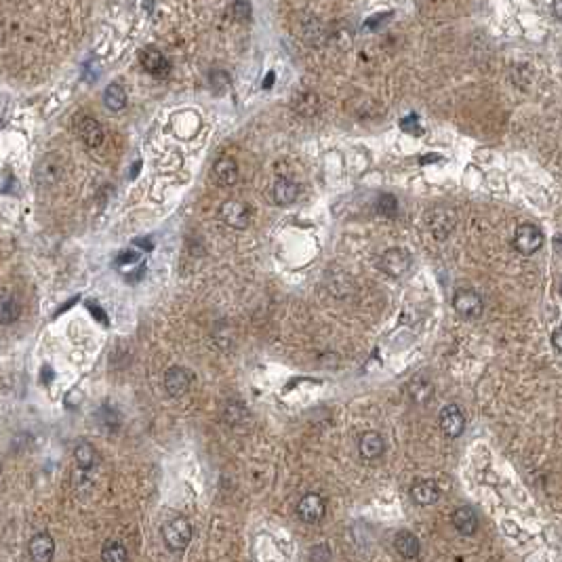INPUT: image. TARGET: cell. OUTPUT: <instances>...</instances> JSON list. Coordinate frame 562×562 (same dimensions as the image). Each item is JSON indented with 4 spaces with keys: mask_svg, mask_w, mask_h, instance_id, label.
<instances>
[{
    "mask_svg": "<svg viewBox=\"0 0 562 562\" xmlns=\"http://www.w3.org/2000/svg\"><path fill=\"white\" fill-rule=\"evenodd\" d=\"M129 554L120 541H108L101 550V562H127Z\"/></svg>",
    "mask_w": 562,
    "mask_h": 562,
    "instance_id": "26",
    "label": "cell"
},
{
    "mask_svg": "<svg viewBox=\"0 0 562 562\" xmlns=\"http://www.w3.org/2000/svg\"><path fill=\"white\" fill-rule=\"evenodd\" d=\"M327 514V503L320 495L316 493H308L303 495L297 503V516L299 520H303L305 525H316L325 518Z\"/></svg>",
    "mask_w": 562,
    "mask_h": 562,
    "instance_id": "7",
    "label": "cell"
},
{
    "mask_svg": "<svg viewBox=\"0 0 562 562\" xmlns=\"http://www.w3.org/2000/svg\"><path fill=\"white\" fill-rule=\"evenodd\" d=\"M139 260H141V253H137V251H123V253L118 255V257H116V266H118V268L135 266Z\"/></svg>",
    "mask_w": 562,
    "mask_h": 562,
    "instance_id": "30",
    "label": "cell"
},
{
    "mask_svg": "<svg viewBox=\"0 0 562 562\" xmlns=\"http://www.w3.org/2000/svg\"><path fill=\"white\" fill-rule=\"evenodd\" d=\"M453 308L455 312L462 316V318H468V320H474L482 314L484 310V301L482 297L472 291V289H459L455 295H453Z\"/></svg>",
    "mask_w": 562,
    "mask_h": 562,
    "instance_id": "6",
    "label": "cell"
},
{
    "mask_svg": "<svg viewBox=\"0 0 562 562\" xmlns=\"http://www.w3.org/2000/svg\"><path fill=\"white\" fill-rule=\"evenodd\" d=\"M74 462L82 472H91L93 468H97V464L101 462V457L97 453V448L91 442H78L74 448Z\"/></svg>",
    "mask_w": 562,
    "mask_h": 562,
    "instance_id": "21",
    "label": "cell"
},
{
    "mask_svg": "<svg viewBox=\"0 0 562 562\" xmlns=\"http://www.w3.org/2000/svg\"><path fill=\"white\" fill-rule=\"evenodd\" d=\"M451 523L462 535H474L476 529H478V516H476V512L470 505L457 507L453 512V516H451Z\"/></svg>",
    "mask_w": 562,
    "mask_h": 562,
    "instance_id": "17",
    "label": "cell"
},
{
    "mask_svg": "<svg viewBox=\"0 0 562 562\" xmlns=\"http://www.w3.org/2000/svg\"><path fill=\"white\" fill-rule=\"evenodd\" d=\"M163 539H165L169 550L183 552L192 541V525H190V520L183 518V516H177V518L169 520L163 527Z\"/></svg>",
    "mask_w": 562,
    "mask_h": 562,
    "instance_id": "4",
    "label": "cell"
},
{
    "mask_svg": "<svg viewBox=\"0 0 562 562\" xmlns=\"http://www.w3.org/2000/svg\"><path fill=\"white\" fill-rule=\"evenodd\" d=\"M272 194H274V200L280 207H287V204H293L299 196V185L289 179V177H278L274 181V188H272Z\"/></svg>",
    "mask_w": 562,
    "mask_h": 562,
    "instance_id": "20",
    "label": "cell"
},
{
    "mask_svg": "<svg viewBox=\"0 0 562 562\" xmlns=\"http://www.w3.org/2000/svg\"><path fill=\"white\" fill-rule=\"evenodd\" d=\"M21 314L19 301L13 295H7L0 299V325H13Z\"/></svg>",
    "mask_w": 562,
    "mask_h": 562,
    "instance_id": "25",
    "label": "cell"
},
{
    "mask_svg": "<svg viewBox=\"0 0 562 562\" xmlns=\"http://www.w3.org/2000/svg\"><path fill=\"white\" fill-rule=\"evenodd\" d=\"M411 264H413L411 253H408L406 248H402V246L388 248V251L381 255V260H379L381 270H383L388 276H392V278L404 276L408 270H411Z\"/></svg>",
    "mask_w": 562,
    "mask_h": 562,
    "instance_id": "5",
    "label": "cell"
},
{
    "mask_svg": "<svg viewBox=\"0 0 562 562\" xmlns=\"http://www.w3.org/2000/svg\"><path fill=\"white\" fill-rule=\"evenodd\" d=\"M426 221H428V228L430 232L442 240L446 238L455 226H457V211L453 207H448V204H436V207H432L426 215Z\"/></svg>",
    "mask_w": 562,
    "mask_h": 562,
    "instance_id": "2",
    "label": "cell"
},
{
    "mask_svg": "<svg viewBox=\"0 0 562 562\" xmlns=\"http://www.w3.org/2000/svg\"><path fill=\"white\" fill-rule=\"evenodd\" d=\"M36 183L40 188H55L62 183L66 177V163L60 154H46L38 165H36Z\"/></svg>",
    "mask_w": 562,
    "mask_h": 562,
    "instance_id": "1",
    "label": "cell"
},
{
    "mask_svg": "<svg viewBox=\"0 0 562 562\" xmlns=\"http://www.w3.org/2000/svg\"><path fill=\"white\" fill-rule=\"evenodd\" d=\"M127 101H129V97H127V91L123 89V84L112 82V84L106 87V91H104V104H106V108L110 112H123L127 108Z\"/></svg>",
    "mask_w": 562,
    "mask_h": 562,
    "instance_id": "23",
    "label": "cell"
},
{
    "mask_svg": "<svg viewBox=\"0 0 562 562\" xmlns=\"http://www.w3.org/2000/svg\"><path fill=\"white\" fill-rule=\"evenodd\" d=\"M272 80H274V72H272V74H268V78H266V84H264V87H266V89H270V87H272Z\"/></svg>",
    "mask_w": 562,
    "mask_h": 562,
    "instance_id": "36",
    "label": "cell"
},
{
    "mask_svg": "<svg viewBox=\"0 0 562 562\" xmlns=\"http://www.w3.org/2000/svg\"><path fill=\"white\" fill-rule=\"evenodd\" d=\"M411 499L417 505H434L440 499V489L432 480H417L411 487Z\"/></svg>",
    "mask_w": 562,
    "mask_h": 562,
    "instance_id": "19",
    "label": "cell"
},
{
    "mask_svg": "<svg viewBox=\"0 0 562 562\" xmlns=\"http://www.w3.org/2000/svg\"><path fill=\"white\" fill-rule=\"evenodd\" d=\"M406 390H408V398H411L415 404H426V402H430V398H432V394H434L432 381H430L428 377H422V375L413 377Z\"/></svg>",
    "mask_w": 562,
    "mask_h": 562,
    "instance_id": "22",
    "label": "cell"
},
{
    "mask_svg": "<svg viewBox=\"0 0 562 562\" xmlns=\"http://www.w3.org/2000/svg\"><path fill=\"white\" fill-rule=\"evenodd\" d=\"M133 246L143 248V251H152V248H154V240H152V238H137V240H133Z\"/></svg>",
    "mask_w": 562,
    "mask_h": 562,
    "instance_id": "33",
    "label": "cell"
},
{
    "mask_svg": "<svg viewBox=\"0 0 562 562\" xmlns=\"http://www.w3.org/2000/svg\"><path fill=\"white\" fill-rule=\"evenodd\" d=\"M139 62H141L143 70L147 74H152V76H167L169 70H171L167 57L161 53V51H156V48H143Z\"/></svg>",
    "mask_w": 562,
    "mask_h": 562,
    "instance_id": "14",
    "label": "cell"
},
{
    "mask_svg": "<svg viewBox=\"0 0 562 562\" xmlns=\"http://www.w3.org/2000/svg\"><path fill=\"white\" fill-rule=\"evenodd\" d=\"M394 547L404 560H415L422 552V543H419L417 535L411 531H404V529L394 535Z\"/></svg>",
    "mask_w": 562,
    "mask_h": 562,
    "instance_id": "16",
    "label": "cell"
},
{
    "mask_svg": "<svg viewBox=\"0 0 562 562\" xmlns=\"http://www.w3.org/2000/svg\"><path fill=\"white\" fill-rule=\"evenodd\" d=\"M28 552L34 562H51L55 556V541L48 533H38L30 539Z\"/></svg>",
    "mask_w": 562,
    "mask_h": 562,
    "instance_id": "13",
    "label": "cell"
},
{
    "mask_svg": "<svg viewBox=\"0 0 562 562\" xmlns=\"http://www.w3.org/2000/svg\"><path fill=\"white\" fill-rule=\"evenodd\" d=\"M87 308L91 310V314H93V316H95V318H97L99 323L108 325V316H106V312H104V310H101V308H97V305H95V303H91V301L87 303Z\"/></svg>",
    "mask_w": 562,
    "mask_h": 562,
    "instance_id": "32",
    "label": "cell"
},
{
    "mask_svg": "<svg viewBox=\"0 0 562 562\" xmlns=\"http://www.w3.org/2000/svg\"><path fill=\"white\" fill-rule=\"evenodd\" d=\"M440 430L448 438H459L466 430V417L462 413V406L446 404L440 411Z\"/></svg>",
    "mask_w": 562,
    "mask_h": 562,
    "instance_id": "10",
    "label": "cell"
},
{
    "mask_svg": "<svg viewBox=\"0 0 562 562\" xmlns=\"http://www.w3.org/2000/svg\"><path fill=\"white\" fill-rule=\"evenodd\" d=\"M209 82H211L215 93H224L230 87V76L224 70H213L211 76H209Z\"/></svg>",
    "mask_w": 562,
    "mask_h": 562,
    "instance_id": "28",
    "label": "cell"
},
{
    "mask_svg": "<svg viewBox=\"0 0 562 562\" xmlns=\"http://www.w3.org/2000/svg\"><path fill=\"white\" fill-rule=\"evenodd\" d=\"M359 451H361L363 459H367V462H375V459H379L386 453V440L377 432H365L359 440Z\"/></svg>",
    "mask_w": 562,
    "mask_h": 562,
    "instance_id": "15",
    "label": "cell"
},
{
    "mask_svg": "<svg viewBox=\"0 0 562 562\" xmlns=\"http://www.w3.org/2000/svg\"><path fill=\"white\" fill-rule=\"evenodd\" d=\"M3 44H5V26L0 24V46H3Z\"/></svg>",
    "mask_w": 562,
    "mask_h": 562,
    "instance_id": "35",
    "label": "cell"
},
{
    "mask_svg": "<svg viewBox=\"0 0 562 562\" xmlns=\"http://www.w3.org/2000/svg\"><path fill=\"white\" fill-rule=\"evenodd\" d=\"M224 419L228 422L230 428H240V426H246L248 424V411H246V406L242 402H228L226 406V411H224Z\"/></svg>",
    "mask_w": 562,
    "mask_h": 562,
    "instance_id": "24",
    "label": "cell"
},
{
    "mask_svg": "<svg viewBox=\"0 0 562 562\" xmlns=\"http://www.w3.org/2000/svg\"><path fill=\"white\" fill-rule=\"evenodd\" d=\"M398 211V202H396V196L392 194H381L377 198V213L383 215V217H394Z\"/></svg>",
    "mask_w": 562,
    "mask_h": 562,
    "instance_id": "27",
    "label": "cell"
},
{
    "mask_svg": "<svg viewBox=\"0 0 562 562\" xmlns=\"http://www.w3.org/2000/svg\"><path fill=\"white\" fill-rule=\"evenodd\" d=\"M560 293H562V282H560Z\"/></svg>",
    "mask_w": 562,
    "mask_h": 562,
    "instance_id": "37",
    "label": "cell"
},
{
    "mask_svg": "<svg viewBox=\"0 0 562 562\" xmlns=\"http://www.w3.org/2000/svg\"><path fill=\"white\" fill-rule=\"evenodd\" d=\"M221 221L230 226L232 230H246L251 224V211L240 200H226L219 209Z\"/></svg>",
    "mask_w": 562,
    "mask_h": 562,
    "instance_id": "9",
    "label": "cell"
},
{
    "mask_svg": "<svg viewBox=\"0 0 562 562\" xmlns=\"http://www.w3.org/2000/svg\"><path fill=\"white\" fill-rule=\"evenodd\" d=\"M238 163L232 156H219L211 167V179L221 188H232L238 181Z\"/></svg>",
    "mask_w": 562,
    "mask_h": 562,
    "instance_id": "11",
    "label": "cell"
},
{
    "mask_svg": "<svg viewBox=\"0 0 562 562\" xmlns=\"http://www.w3.org/2000/svg\"><path fill=\"white\" fill-rule=\"evenodd\" d=\"M232 13L238 21H248L251 15H253V9H251V3L248 0H234L232 5Z\"/></svg>",
    "mask_w": 562,
    "mask_h": 562,
    "instance_id": "29",
    "label": "cell"
},
{
    "mask_svg": "<svg viewBox=\"0 0 562 562\" xmlns=\"http://www.w3.org/2000/svg\"><path fill=\"white\" fill-rule=\"evenodd\" d=\"M293 110L303 118H314L320 112V99L312 91H303L293 97Z\"/></svg>",
    "mask_w": 562,
    "mask_h": 562,
    "instance_id": "18",
    "label": "cell"
},
{
    "mask_svg": "<svg viewBox=\"0 0 562 562\" xmlns=\"http://www.w3.org/2000/svg\"><path fill=\"white\" fill-rule=\"evenodd\" d=\"M514 246L523 255H533L543 246V232L535 224H520L514 234Z\"/></svg>",
    "mask_w": 562,
    "mask_h": 562,
    "instance_id": "8",
    "label": "cell"
},
{
    "mask_svg": "<svg viewBox=\"0 0 562 562\" xmlns=\"http://www.w3.org/2000/svg\"><path fill=\"white\" fill-rule=\"evenodd\" d=\"M190 386H192V371L183 367H171L165 373V390L169 396L179 398L190 390Z\"/></svg>",
    "mask_w": 562,
    "mask_h": 562,
    "instance_id": "12",
    "label": "cell"
},
{
    "mask_svg": "<svg viewBox=\"0 0 562 562\" xmlns=\"http://www.w3.org/2000/svg\"><path fill=\"white\" fill-rule=\"evenodd\" d=\"M400 127H402V131H413V133H422V127H419V118L413 114V116H406L402 123H400Z\"/></svg>",
    "mask_w": 562,
    "mask_h": 562,
    "instance_id": "31",
    "label": "cell"
},
{
    "mask_svg": "<svg viewBox=\"0 0 562 562\" xmlns=\"http://www.w3.org/2000/svg\"><path fill=\"white\" fill-rule=\"evenodd\" d=\"M554 15L562 24V0H554Z\"/></svg>",
    "mask_w": 562,
    "mask_h": 562,
    "instance_id": "34",
    "label": "cell"
},
{
    "mask_svg": "<svg viewBox=\"0 0 562 562\" xmlns=\"http://www.w3.org/2000/svg\"><path fill=\"white\" fill-rule=\"evenodd\" d=\"M72 127H74L76 137L89 149H97V147L104 145V139H106L104 129H101V125L93 116H89V114H76L74 120H72Z\"/></svg>",
    "mask_w": 562,
    "mask_h": 562,
    "instance_id": "3",
    "label": "cell"
}]
</instances>
